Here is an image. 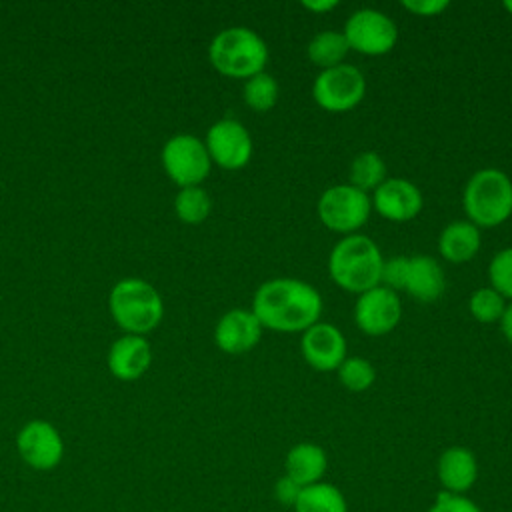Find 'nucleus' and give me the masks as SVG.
Listing matches in <instances>:
<instances>
[{"label":"nucleus","instance_id":"1","mask_svg":"<svg viewBox=\"0 0 512 512\" xmlns=\"http://www.w3.org/2000/svg\"><path fill=\"white\" fill-rule=\"evenodd\" d=\"M252 312L262 328L276 332H304L320 322V292L298 278H272L258 286Z\"/></svg>","mask_w":512,"mask_h":512},{"label":"nucleus","instance_id":"2","mask_svg":"<svg viewBox=\"0 0 512 512\" xmlns=\"http://www.w3.org/2000/svg\"><path fill=\"white\" fill-rule=\"evenodd\" d=\"M382 252L366 234L344 236L328 256V272L336 286L346 292L362 294L380 286Z\"/></svg>","mask_w":512,"mask_h":512},{"label":"nucleus","instance_id":"3","mask_svg":"<svg viewBox=\"0 0 512 512\" xmlns=\"http://www.w3.org/2000/svg\"><path fill=\"white\" fill-rule=\"evenodd\" d=\"M462 206L476 228H494L512 214V180L498 168L476 170L462 194Z\"/></svg>","mask_w":512,"mask_h":512},{"label":"nucleus","instance_id":"4","mask_svg":"<svg viewBox=\"0 0 512 512\" xmlns=\"http://www.w3.org/2000/svg\"><path fill=\"white\" fill-rule=\"evenodd\" d=\"M208 58L214 70L230 78H244L264 72L268 62V46L258 32L246 26H230L220 30L210 46Z\"/></svg>","mask_w":512,"mask_h":512},{"label":"nucleus","instance_id":"5","mask_svg":"<svg viewBox=\"0 0 512 512\" xmlns=\"http://www.w3.org/2000/svg\"><path fill=\"white\" fill-rule=\"evenodd\" d=\"M108 306L116 324L136 336L154 330L164 316V304L158 290L142 278H124L116 282Z\"/></svg>","mask_w":512,"mask_h":512},{"label":"nucleus","instance_id":"6","mask_svg":"<svg viewBox=\"0 0 512 512\" xmlns=\"http://www.w3.org/2000/svg\"><path fill=\"white\" fill-rule=\"evenodd\" d=\"M316 210L328 230L348 236L366 224L372 212V200L352 184H336L320 194Z\"/></svg>","mask_w":512,"mask_h":512},{"label":"nucleus","instance_id":"7","mask_svg":"<svg viewBox=\"0 0 512 512\" xmlns=\"http://www.w3.org/2000/svg\"><path fill=\"white\" fill-rule=\"evenodd\" d=\"M366 94L364 74L352 64H340L322 70L312 84L314 102L326 112H348L356 108Z\"/></svg>","mask_w":512,"mask_h":512},{"label":"nucleus","instance_id":"8","mask_svg":"<svg viewBox=\"0 0 512 512\" xmlns=\"http://www.w3.org/2000/svg\"><path fill=\"white\" fill-rule=\"evenodd\" d=\"M160 158L166 174L180 188L200 186L212 166L206 144L192 134H176L168 138Z\"/></svg>","mask_w":512,"mask_h":512},{"label":"nucleus","instance_id":"9","mask_svg":"<svg viewBox=\"0 0 512 512\" xmlns=\"http://www.w3.org/2000/svg\"><path fill=\"white\" fill-rule=\"evenodd\" d=\"M342 34L350 50L366 56L388 54L398 40V28L392 18L374 8H360L352 12Z\"/></svg>","mask_w":512,"mask_h":512},{"label":"nucleus","instance_id":"10","mask_svg":"<svg viewBox=\"0 0 512 512\" xmlns=\"http://www.w3.org/2000/svg\"><path fill=\"white\" fill-rule=\"evenodd\" d=\"M16 450L26 466L48 472L64 458V438L48 420H30L16 434Z\"/></svg>","mask_w":512,"mask_h":512},{"label":"nucleus","instance_id":"11","mask_svg":"<svg viewBox=\"0 0 512 512\" xmlns=\"http://www.w3.org/2000/svg\"><path fill=\"white\" fill-rule=\"evenodd\" d=\"M206 150L214 164L224 170H240L252 158V138L242 122L222 118L206 132Z\"/></svg>","mask_w":512,"mask_h":512},{"label":"nucleus","instance_id":"12","mask_svg":"<svg viewBox=\"0 0 512 512\" xmlns=\"http://www.w3.org/2000/svg\"><path fill=\"white\" fill-rule=\"evenodd\" d=\"M402 318V304L394 290L376 286L362 292L354 304V322L368 336H384L392 332Z\"/></svg>","mask_w":512,"mask_h":512},{"label":"nucleus","instance_id":"13","mask_svg":"<svg viewBox=\"0 0 512 512\" xmlns=\"http://www.w3.org/2000/svg\"><path fill=\"white\" fill-rule=\"evenodd\" d=\"M346 338L328 322H316L302 332L300 350L306 364L318 372H332L346 360Z\"/></svg>","mask_w":512,"mask_h":512},{"label":"nucleus","instance_id":"14","mask_svg":"<svg viewBox=\"0 0 512 512\" xmlns=\"http://www.w3.org/2000/svg\"><path fill=\"white\" fill-rule=\"evenodd\" d=\"M372 208L386 220L406 222L420 214L424 198L416 184L404 178H386L372 192Z\"/></svg>","mask_w":512,"mask_h":512},{"label":"nucleus","instance_id":"15","mask_svg":"<svg viewBox=\"0 0 512 512\" xmlns=\"http://www.w3.org/2000/svg\"><path fill=\"white\" fill-rule=\"evenodd\" d=\"M262 338V324L252 310H228L214 328L216 346L226 354L250 352Z\"/></svg>","mask_w":512,"mask_h":512},{"label":"nucleus","instance_id":"16","mask_svg":"<svg viewBox=\"0 0 512 512\" xmlns=\"http://www.w3.org/2000/svg\"><path fill=\"white\" fill-rule=\"evenodd\" d=\"M106 362L110 374L118 380H136L148 370L152 362V348L144 336L126 334L112 342Z\"/></svg>","mask_w":512,"mask_h":512},{"label":"nucleus","instance_id":"17","mask_svg":"<svg viewBox=\"0 0 512 512\" xmlns=\"http://www.w3.org/2000/svg\"><path fill=\"white\" fill-rule=\"evenodd\" d=\"M436 476L442 490L466 494L478 480V460L472 450L464 446H450L438 458Z\"/></svg>","mask_w":512,"mask_h":512},{"label":"nucleus","instance_id":"18","mask_svg":"<svg viewBox=\"0 0 512 512\" xmlns=\"http://www.w3.org/2000/svg\"><path fill=\"white\" fill-rule=\"evenodd\" d=\"M328 470V454L314 442L294 444L284 458V474L292 478L300 488L322 482Z\"/></svg>","mask_w":512,"mask_h":512},{"label":"nucleus","instance_id":"19","mask_svg":"<svg viewBox=\"0 0 512 512\" xmlns=\"http://www.w3.org/2000/svg\"><path fill=\"white\" fill-rule=\"evenodd\" d=\"M444 286H446L444 270L432 256L416 254L408 258L404 292H408L418 302L428 304L442 296Z\"/></svg>","mask_w":512,"mask_h":512},{"label":"nucleus","instance_id":"20","mask_svg":"<svg viewBox=\"0 0 512 512\" xmlns=\"http://www.w3.org/2000/svg\"><path fill=\"white\" fill-rule=\"evenodd\" d=\"M438 250L440 256L448 262H468L480 250V230L468 220H454L440 232Z\"/></svg>","mask_w":512,"mask_h":512},{"label":"nucleus","instance_id":"21","mask_svg":"<svg viewBox=\"0 0 512 512\" xmlns=\"http://www.w3.org/2000/svg\"><path fill=\"white\" fill-rule=\"evenodd\" d=\"M292 510L294 512H348V502L336 484L322 480L302 488Z\"/></svg>","mask_w":512,"mask_h":512},{"label":"nucleus","instance_id":"22","mask_svg":"<svg viewBox=\"0 0 512 512\" xmlns=\"http://www.w3.org/2000/svg\"><path fill=\"white\" fill-rule=\"evenodd\" d=\"M348 52H350V46H348L344 34L338 30L318 32L316 36H312V40L308 42V48H306L308 60L322 70L340 66Z\"/></svg>","mask_w":512,"mask_h":512},{"label":"nucleus","instance_id":"23","mask_svg":"<svg viewBox=\"0 0 512 512\" xmlns=\"http://www.w3.org/2000/svg\"><path fill=\"white\" fill-rule=\"evenodd\" d=\"M386 180V164L376 152H362L350 164V184L362 192H374Z\"/></svg>","mask_w":512,"mask_h":512},{"label":"nucleus","instance_id":"24","mask_svg":"<svg viewBox=\"0 0 512 512\" xmlns=\"http://www.w3.org/2000/svg\"><path fill=\"white\" fill-rule=\"evenodd\" d=\"M212 200L202 186H186L174 198V212L186 224H200L208 218Z\"/></svg>","mask_w":512,"mask_h":512},{"label":"nucleus","instance_id":"25","mask_svg":"<svg viewBox=\"0 0 512 512\" xmlns=\"http://www.w3.org/2000/svg\"><path fill=\"white\" fill-rule=\"evenodd\" d=\"M278 94H280L278 82L268 72H258V74L250 76L244 82V90H242L244 102L256 112L272 110L278 102Z\"/></svg>","mask_w":512,"mask_h":512},{"label":"nucleus","instance_id":"26","mask_svg":"<svg viewBox=\"0 0 512 512\" xmlns=\"http://www.w3.org/2000/svg\"><path fill=\"white\" fill-rule=\"evenodd\" d=\"M338 380L344 388L352 392L368 390L376 380V368L370 360L360 356H350L338 366Z\"/></svg>","mask_w":512,"mask_h":512},{"label":"nucleus","instance_id":"27","mask_svg":"<svg viewBox=\"0 0 512 512\" xmlns=\"http://www.w3.org/2000/svg\"><path fill=\"white\" fill-rule=\"evenodd\" d=\"M504 308H506V300L494 288H488V286L472 292V296L468 300L470 314L482 324L500 322Z\"/></svg>","mask_w":512,"mask_h":512},{"label":"nucleus","instance_id":"28","mask_svg":"<svg viewBox=\"0 0 512 512\" xmlns=\"http://www.w3.org/2000/svg\"><path fill=\"white\" fill-rule=\"evenodd\" d=\"M490 288H494L504 300H512V248L496 252L488 266Z\"/></svg>","mask_w":512,"mask_h":512},{"label":"nucleus","instance_id":"29","mask_svg":"<svg viewBox=\"0 0 512 512\" xmlns=\"http://www.w3.org/2000/svg\"><path fill=\"white\" fill-rule=\"evenodd\" d=\"M426 512H482V508L466 494H452L440 490Z\"/></svg>","mask_w":512,"mask_h":512},{"label":"nucleus","instance_id":"30","mask_svg":"<svg viewBox=\"0 0 512 512\" xmlns=\"http://www.w3.org/2000/svg\"><path fill=\"white\" fill-rule=\"evenodd\" d=\"M406 270H408V256H396L390 260H384L380 284L390 290H404L406 282Z\"/></svg>","mask_w":512,"mask_h":512},{"label":"nucleus","instance_id":"31","mask_svg":"<svg viewBox=\"0 0 512 512\" xmlns=\"http://www.w3.org/2000/svg\"><path fill=\"white\" fill-rule=\"evenodd\" d=\"M300 486L288 478L286 474L280 476L276 482H274V500L282 506H288V508H294L298 496H300Z\"/></svg>","mask_w":512,"mask_h":512},{"label":"nucleus","instance_id":"32","mask_svg":"<svg viewBox=\"0 0 512 512\" xmlns=\"http://www.w3.org/2000/svg\"><path fill=\"white\" fill-rule=\"evenodd\" d=\"M450 6L448 0H402V8L416 16H436Z\"/></svg>","mask_w":512,"mask_h":512},{"label":"nucleus","instance_id":"33","mask_svg":"<svg viewBox=\"0 0 512 512\" xmlns=\"http://www.w3.org/2000/svg\"><path fill=\"white\" fill-rule=\"evenodd\" d=\"M302 6L306 8V10H310V12H316V14H320V12H330V10H334L336 6H338V0H304L302 2Z\"/></svg>","mask_w":512,"mask_h":512},{"label":"nucleus","instance_id":"34","mask_svg":"<svg viewBox=\"0 0 512 512\" xmlns=\"http://www.w3.org/2000/svg\"><path fill=\"white\" fill-rule=\"evenodd\" d=\"M500 328H502V334L508 342H512V302L506 304L504 308V314L500 318Z\"/></svg>","mask_w":512,"mask_h":512},{"label":"nucleus","instance_id":"35","mask_svg":"<svg viewBox=\"0 0 512 512\" xmlns=\"http://www.w3.org/2000/svg\"><path fill=\"white\" fill-rule=\"evenodd\" d=\"M504 8L512 14V0H506V2H504Z\"/></svg>","mask_w":512,"mask_h":512}]
</instances>
